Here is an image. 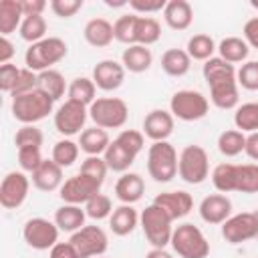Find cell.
Wrapping results in <instances>:
<instances>
[{
	"label": "cell",
	"instance_id": "cell-12",
	"mask_svg": "<svg viewBox=\"0 0 258 258\" xmlns=\"http://www.w3.org/2000/svg\"><path fill=\"white\" fill-rule=\"evenodd\" d=\"M101 181L85 175V173H77L69 179H64V183L60 185V200L64 204H75V206H81V204H87L91 198H95L97 194H101Z\"/></svg>",
	"mask_w": 258,
	"mask_h": 258
},
{
	"label": "cell",
	"instance_id": "cell-57",
	"mask_svg": "<svg viewBox=\"0 0 258 258\" xmlns=\"http://www.w3.org/2000/svg\"><path fill=\"white\" fill-rule=\"evenodd\" d=\"M244 153H246L252 161H258V131L246 135V147H244Z\"/></svg>",
	"mask_w": 258,
	"mask_h": 258
},
{
	"label": "cell",
	"instance_id": "cell-40",
	"mask_svg": "<svg viewBox=\"0 0 258 258\" xmlns=\"http://www.w3.org/2000/svg\"><path fill=\"white\" fill-rule=\"evenodd\" d=\"M18 30H20L22 40L34 44V42L46 38L44 36L46 34V20H44L42 14H38V16H24V20H22Z\"/></svg>",
	"mask_w": 258,
	"mask_h": 258
},
{
	"label": "cell",
	"instance_id": "cell-32",
	"mask_svg": "<svg viewBox=\"0 0 258 258\" xmlns=\"http://www.w3.org/2000/svg\"><path fill=\"white\" fill-rule=\"evenodd\" d=\"M38 89L42 93H46L54 101H58L64 95V91H69L64 77L58 71H54V69H48V71L38 73Z\"/></svg>",
	"mask_w": 258,
	"mask_h": 258
},
{
	"label": "cell",
	"instance_id": "cell-19",
	"mask_svg": "<svg viewBox=\"0 0 258 258\" xmlns=\"http://www.w3.org/2000/svg\"><path fill=\"white\" fill-rule=\"evenodd\" d=\"M232 216V202L226 194H210L200 204V218L206 224H224Z\"/></svg>",
	"mask_w": 258,
	"mask_h": 258
},
{
	"label": "cell",
	"instance_id": "cell-39",
	"mask_svg": "<svg viewBox=\"0 0 258 258\" xmlns=\"http://www.w3.org/2000/svg\"><path fill=\"white\" fill-rule=\"evenodd\" d=\"M236 191L258 194V163H244L236 167Z\"/></svg>",
	"mask_w": 258,
	"mask_h": 258
},
{
	"label": "cell",
	"instance_id": "cell-43",
	"mask_svg": "<svg viewBox=\"0 0 258 258\" xmlns=\"http://www.w3.org/2000/svg\"><path fill=\"white\" fill-rule=\"evenodd\" d=\"M85 212L91 220H105V218H111L113 214V202L109 196L105 194H97L95 198H91L87 204H85Z\"/></svg>",
	"mask_w": 258,
	"mask_h": 258
},
{
	"label": "cell",
	"instance_id": "cell-36",
	"mask_svg": "<svg viewBox=\"0 0 258 258\" xmlns=\"http://www.w3.org/2000/svg\"><path fill=\"white\" fill-rule=\"evenodd\" d=\"M244 147H246V133H242L238 129H226L218 137V149L226 157L240 155L244 151Z\"/></svg>",
	"mask_w": 258,
	"mask_h": 258
},
{
	"label": "cell",
	"instance_id": "cell-52",
	"mask_svg": "<svg viewBox=\"0 0 258 258\" xmlns=\"http://www.w3.org/2000/svg\"><path fill=\"white\" fill-rule=\"evenodd\" d=\"M165 0H129V6L139 12V14H153V12H163L165 8Z\"/></svg>",
	"mask_w": 258,
	"mask_h": 258
},
{
	"label": "cell",
	"instance_id": "cell-44",
	"mask_svg": "<svg viewBox=\"0 0 258 258\" xmlns=\"http://www.w3.org/2000/svg\"><path fill=\"white\" fill-rule=\"evenodd\" d=\"M44 141V135L38 127L34 125H22L16 135H14V145L16 149H22V147H40Z\"/></svg>",
	"mask_w": 258,
	"mask_h": 258
},
{
	"label": "cell",
	"instance_id": "cell-46",
	"mask_svg": "<svg viewBox=\"0 0 258 258\" xmlns=\"http://www.w3.org/2000/svg\"><path fill=\"white\" fill-rule=\"evenodd\" d=\"M107 171H109V167L101 155H87V159L81 163V173H85V175H89L101 183L105 181Z\"/></svg>",
	"mask_w": 258,
	"mask_h": 258
},
{
	"label": "cell",
	"instance_id": "cell-14",
	"mask_svg": "<svg viewBox=\"0 0 258 258\" xmlns=\"http://www.w3.org/2000/svg\"><path fill=\"white\" fill-rule=\"evenodd\" d=\"M222 236L228 244H242L258 238V218L254 212H242L230 216L222 224Z\"/></svg>",
	"mask_w": 258,
	"mask_h": 258
},
{
	"label": "cell",
	"instance_id": "cell-8",
	"mask_svg": "<svg viewBox=\"0 0 258 258\" xmlns=\"http://www.w3.org/2000/svg\"><path fill=\"white\" fill-rule=\"evenodd\" d=\"M177 175L191 185H200L210 175V159L202 145H185L179 153Z\"/></svg>",
	"mask_w": 258,
	"mask_h": 258
},
{
	"label": "cell",
	"instance_id": "cell-42",
	"mask_svg": "<svg viewBox=\"0 0 258 258\" xmlns=\"http://www.w3.org/2000/svg\"><path fill=\"white\" fill-rule=\"evenodd\" d=\"M135 22H137V14H123L115 20L113 24V34L115 40L131 46L135 44Z\"/></svg>",
	"mask_w": 258,
	"mask_h": 258
},
{
	"label": "cell",
	"instance_id": "cell-18",
	"mask_svg": "<svg viewBox=\"0 0 258 258\" xmlns=\"http://www.w3.org/2000/svg\"><path fill=\"white\" fill-rule=\"evenodd\" d=\"M175 117L165 109H153L143 119V135L155 141H167V137L173 133Z\"/></svg>",
	"mask_w": 258,
	"mask_h": 258
},
{
	"label": "cell",
	"instance_id": "cell-24",
	"mask_svg": "<svg viewBox=\"0 0 258 258\" xmlns=\"http://www.w3.org/2000/svg\"><path fill=\"white\" fill-rule=\"evenodd\" d=\"M137 224H139V214L129 204H121L119 208H115L109 218V228L115 236H129L137 228Z\"/></svg>",
	"mask_w": 258,
	"mask_h": 258
},
{
	"label": "cell",
	"instance_id": "cell-45",
	"mask_svg": "<svg viewBox=\"0 0 258 258\" xmlns=\"http://www.w3.org/2000/svg\"><path fill=\"white\" fill-rule=\"evenodd\" d=\"M238 87L246 89V91H258V60H246L238 73Z\"/></svg>",
	"mask_w": 258,
	"mask_h": 258
},
{
	"label": "cell",
	"instance_id": "cell-15",
	"mask_svg": "<svg viewBox=\"0 0 258 258\" xmlns=\"http://www.w3.org/2000/svg\"><path fill=\"white\" fill-rule=\"evenodd\" d=\"M30 189V179L24 171H10L0 183V204L6 210H16L24 204Z\"/></svg>",
	"mask_w": 258,
	"mask_h": 258
},
{
	"label": "cell",
	"instance_id": "cell-38",
	"mask_svg": "<svg viewBox=\"0 0 258 258\" xmlns=\"http://www.w3.org/2000/svg\"><path fill=\"white\" fill-rule=\"evenodd\" d=\"M236 163H220L212 171V183L220 194L236 191Z\"/></svg>",
	"mask_w": 258,
	"mask_h": 258
},
{
	"label": "cell",
	"instance_id": "cell-59",
	"mask_svg": "<svg viewBox=\"0 0 258 258\" xmlns=\"http://www.w3.org/2000/svg\"><path fill=\"white\" fill-rule=\"evenodd\" d=\"M250 4H252V8H256V10H258V0H252Z\"/></svg>",
	"mask_w": 258,
	"mask_h": 258
},
{
	"label": "cell",
	"instance_id": "cell-50",
	"mask_svg": "<svg viewBox=\"0 0 258 258\" xmlns=\"http://www.w3.org/2000/svg\"><path fill=\"white\" fill-rule=\"evenodd\" d=\"M18 77H20V69L16 64H12V62L0 64V89L4 93H8V95L12 93V89L16 87Z\"/></svg>",
	"mask_w": 258,
	"mask_h": 258
},
{
	"label": "cell",
	"instance_id": "cell-11",
	"mask_svg": "<svg viewBox=\"0 0 258 258\" xmlns=\"http://www.w3.org/2000/svg\"><path fill=\"white\" fill-rule=\"evenodd\" d=\"M69 242L75 246L79 258H97L103 256L109 248V238L99 226H83L81 230L71 234Z\"/></svg>",
	"mask_w": 258,
	"mask_h": 258
},
{
	"label": "cell",
	"instance_id": "cell-61",
	"mask_svg": "<svg viewBox=\"0 0 258 258\" xmlns=\"http://www.w3.org/2000/svg\"><path fill=\"white\" fill-rule=\"evenodd\" d=\"M97 258H105V256H97Z\"/></svg>",
	"mask_w": 258,
	"mask_h": 258
},
{
	"label": "cell",
	"instance_id": "cell-17",
	"mask_svg": "<svg viewBox=\"0 0 258 258\" xmlns=\"http://www.w3.org/2000/svg\"><path fill=\"white\" fill-rule=\"evenodd\" d=\"M125 81V67L117 60H99L93 69V83L101 91H117Z\"/></svg>",
	"mask_w": 258,
	"mask_h": 258
},
{
	"label": "cell",
	"instance_id": "cell-31",
	"mask_svg": "<svg viewBox=\"0 0 258 258\" xmlns=\"http://www.w3.org/2000/svg\"><path fill=\"white\" fill-rule=\"evenodd\" d=\"M218 52H220V58H224L230 64H236V62H244L248 58L250 46L240 36H226L218 44Z\"/></svg>",
	"mask_w": 258,
	"mask_h": 258
},
{
	"label": "cell",
	"instance_id": "cell-51",
	"mask_svg": "<svg viewBox=\"0 0 258 258\" xmlns=\"http://www.w3.org/2000/svg\"><path fill=\"white\" fill-rule=\"evenodd\" d=\"M81 8H83V0H52L50 2V10L58 18H71Z\"/></svg>",
	"mask_w": 258,
	"mask_h": 258
},
{
	"label": "cell",
	"instance_id": "cell-20",
	"mask_svg": "<svg viewBox=\"0 0 258 258\" xmlns=\"http://www.w3.org/2000/svg\"><path fill=\"white\" fill-rule=\"evenodd\" d=\"M62 183V167L52 159H42V163L32 171V185L40 191L60 189Z\"/></svg>",
	"mask_w": 258,
	"mask_h": 258
},
{
	"label": "cell",
	"instance_id": "cell-48",
	"mask_svg": "<svg viewBox=\"0 0 258 258\" xmlns=\"http://www.w3.org/2000/svg\"><path fill=\"white\" fill-rule=\"evenodd\" d=\"M115 139L123 147H127L133 155H139L141 149H143V145H145V135L141 131H137V129H123Z\"/></svg>",
	"mask_w": 258,
	"mask_h": 258
},
{
	"label": "cell",
	"instance_id": "cell-49",
	"mask_svg": "<svg viewBox=\"0 0 258 258\" xmlns=\"http://www.w3.org/2000/svg\"><path fill=\"white\" fill-rule=\"evenodd\" d=\"M40 163H42L40 147H22V149H18V165H20L22 171L32 173Z\"/></svg>",
	"mask_w": 258,
	"mask_h": 258
},
{
	"label": "cell",
	"instance_id": "cell-10",
	"mask_svg": "<svg viewBox=\"0 0 258 258\" xmlns=\"http://www.w3.org/2000/svg\"><path fill=\"white\" fill-rule=\"evenodd\" d=\"M87 117H89L87 105L73 101V99H67L54 113V129L69 139L77 133H83L81 129H85Z\"/></svg>",
	"mask_w": 258,
	"mask_h": 258
},
{
	"label": "cell",
	"instance_id": "cell-56",
	"mask_svg": "<svg viewBox=\"0 0 258 258\" xmlns=\"http://www.w3.org/2000/svg\"><path fill=\"white\" fill-rule=\"evenodd\" d=\"M14 56V44L8 40V36H0V64H8Z\"/></svg>",
	"mask_w": 258,
	"mask_h": 258
},
{
	"label": "cell",
	"instance_id": "cell-2",
	"mask_svg": "<svg viewBox=\"0 0 258 258\" xmlns=\"http://www.w3.org/2000/svg\"><path fill=\"white\" fill-rule=\"evenodd\" d=\"M67 52H69V46L62 38L46 36L26 48L24 62H26V69L34 73H42V71H48L52 64L60 62L67 56Z\"/></svg>",
	"mask_w": 258,
	"mask_h": 258
},
{
	"label": "cell",
	"instance_id": "cell-28",
	"mask_svg": "<svg viewBox=\"0 0 258 258\" xmlns=\"http://www.w3.org/2000/svg\"><path fill=\"white\" fill-rule=\"evenodd\" d=\"M24 20L22 2L20 0H0V34L8 36L16 28H20Z\"/></svg>",
	"mask_w": 258,
	"mask_h": 258
},
{
	"label": "cell",
	"instance_id": "cell-5",
	"mask_svg": "<svg viewBox=\"0 0 258 258\" xmlns=\"http://www.w3.org/2000/svg\"><path fill=\"white\" fill-rule=\"evenodd\" d=\"M169 244L179 258H206L210 254V242L204 232L189 222L173 228Z\"/></svg>",
	"mask_w": 258,
	"mask_h": 258
},
{
	"label": "cell",
	"instance_id": "cell-29",
	"mask_svg": "<svg viewBox=\"0 0 258 258\" xmlns=\"http://www.w3.org/2000/svg\"><path fill=\"white\" fill-rule=\"evenodd\" d=\"M135 157H137V155H133V153H131L127 147H123L117 139H113V141L109 143L107 151L103 153V159H105L107 167H109L111 171H117V173H125V171L133 165Z\"/></svg>",
	"mask_w": 258,
	"mask_h": 258
},
{
	"label": "cell",
	"instance_id": "cell-34",
	"mask_svg": "<svg viewBox=\"0 0 258 258\" xmlns=\"http://www.w3.org/2000/svg\"><path fill=\"white\" fill-rule=\"evenodd\" d=\"M234 125L242 133H256L258 131V103H242L236 107Z\"/></svg>",
	"mask_w": 258,
	"mask_h": 258
},
{
	"label": "cell",
	"instance_id": "cell-25",
	"mask_svg": "<svg viewBox=\"0 0 258 258\" xmlns=\"http://www.w3.org/2000/svg\"><path fill=\"white\" fill-rule=\"evenodd\" d=\"M153 62V54L143 44H131L121 54V64L129 73H145Z\"/></svg>",
	"mask_w": 258,
	"mask_h": 258
},
{
	"label": "cell",
	"instance_id": "cell-3",
	"mask_svg": "<svg viewBox=\"0 0 258 258\" xmlns=\"http://www.w3.org/2000/svg\"><path fill=\"white\" fill-rule=\"evenodd\" d=\"M54 99H50L40 89H34L26 95L12 99V117L22 125H34L52 113Z\"/></svg>",
	"mask_w": 258,
	"mask_h": 258
},
{
	"label": "cell",
	"instance_id": "cell-16",
	"mask_svg": "<svg viewBox=\"0 0 258 258\" xmlns=\"http://www.w3.org/2000/svg\"><path fill=\"white\" fill-rule=\"evenodd\" d=\"M153 204L157 208H161L171 220H181L194 210V198L183 189L161 191V194L155 196Z\"/></svg>",
	"mask_w": 258,
	"mask_h": 258
},
{
	"label": "cell",
	"instance_id": "cell-27",
	"mask_svg": "<svg viewBox=\"0 0 258 258\" xmlns=\"http://www.w3.org/2000/svg\"><path fill=\"white\" fill-rule=\"evenodd\" d=\"M85 218H87V212L75 204H64L54 212V224L58 226V230L71 232V234H75L85 226Z\"/></svg>",
	"mask_w": 258,
	"mask_h": 258
},
{
	"label": "cell",
	"instance_id": "cell-9",
	"mask_svg": "<svg viewBox=\"0 0 258 258\" xmlns=\"http://www.w3.org/2000/svg\"><path fill=\"white\" fill-rule=\"evenodd\" d=\"M210 103L200 91L183 89L173 93L169 101V113L181 121H200L208 115Z\"/></svg>",
	"mask_w": 258,
	"mask_h": 258
},
{
	"label": "cell",
	"instance_id": "cell-13",
	"mask_svg": "<svg viewBox=\"0 0 258 258\" xmlns=\"http://www.w3.org/2000/svg\"><path fill=\"white\" fill-rule=\"evenodd\" d=\"M58 226L46 218H30L22 228L24 242L34 250H50L58 242Z\"/></svg>",
	"mask_w": 258,
	"mask_h": 258
},
{
	"label": "cell",
	"instance_id": "cell-47",
	"mask_svg": "<svg viewBox=\"0 0 258 258\" xmlns=\"http://www.w3.org/2000/svg\"><path fill=\"white\" fill-rule=\"evenodd\" d=\"M38 89V73L30 71V69H20V77L16 81V87L12 89L10 97H20V95H26L30 91Z\"/></svg>",
	"mask_w": 258,
	"mask_h": 258
},
{
	"label": "cell",
	"instance_id": "cell-22",
	"mask_svg": "<svg viewBox=\"0 0 258 258\" xmlns=\"http://www.w3.org/2000/svg\"><path fill=\"white\" fill-rule=\"evenodd\" d=\"M163 20L173 30H185L194 20V8L187 0H169L163 8Z\"/></svg>",
	"mask_w": 258,
	"mask_h": 258
},
{
	"label": "cell",
	"instance_id": "cell-7",
	"mask_svg": "<svg viewBox=\"0 0 258 258\" xmlns=\"http://www.w3.org/2000/svg\"><path fill=\"white\" fill-rule=\"evenodd\" d=\"M171 222L173 220L155 204H149L139 216L141 230L153 248H165L171 242V234H173Z\"/></svg>",
	"mask_w": 258,
	"mask_h": 258
},
{
	"label": "cell",
	"instance_id": "cell-4",
	"mask_svg": "<svg viewBox=\"0 0 258 258\" xmlns=\"http://www.w3.org/2000/svg\"><path fill=\"white\" fill-rule=\"evenodd\" d=\"M177 151L169 141H155L147 151V171L157 183H167L177 175Z\"/></svg>",
	"mask_w": 258,
	"mask_h": 258
},
{
	"label": "cell",
	"instance_id": "cell-1",
	"mask_svg": "<svg viewBox=\"0 0 258 258\" xmlns=\"http://www.w3.org/2000/svg\"><path fill=\"white\" fill-rule=\"evenodd\" d=\"M236 69L234 64L226 62L220 56H212L210 60L204 62L202 75L204 81L210 87V99L218 109H236L240 101L238 93V79H236Z\"/></svg>",
	"mask_w": 258,
	"mask_h": 258
},
{
	"label": "cell",
	"instance_id": "cell-37",
	"mask_svg": "<svg viewBox=\"0 0 258 258\" xmlns=\"http://www.w3.org/2000/svg\"><path fill=\"white\" fill-rule=\"evenodd\" d=\"M67 93H69V99L79 101V103L91 107L93 101L97 99V97H95V93H97V85H95L93 79H89V77H77V79L71 81Z\"/></svg>",
	"mask_w": 258,
	"mask_h": 258
},
{
	"label": "cell",
	"instance_id": "cell-53",
	"mask_svg": "<svg viewBox=\"0 0 258 258\" xmlns=\"http://www.w3.org/2000/svg\"><path fill=\"white\" fill-rule=\"evenodd\" d=\"M48 258H79V254H77V250L71 242H56L50 248Z\"/></svg>",
	"mask_w": 258,
	"mask_h": 258
},
{
	"label": "cell",
	"instance_id": "cell-23",
	"mask_svg": "<svg viewBox=\"0 0 258 258\" xmlns=\"http://www.w3.org/2000/svg\"><path fill=\"white\" fill-rule=\"evenodd\" d=\"M85 40L95 48H105L113 42V24L107 18H91L83 28Z\"/></svg>",
	"mask_w": 258,
	"mask_h": 258
},
{
	"label": "cell",
	"instance_id": "cell-55",
	"mask_svg": "<svg viewBox=\"0 0 258 258\" xmlns=\"http://www.w3.org/2000/svg\"><path fill=\"white\" fill-rule=\"evenodd\" d=\"M22 2V12L24 16H38L44 12V8L48 6L44 0H20Z\"/></svg>",
	"mask_w": 258,
	"mask_h": 258
},
{
	"label": "cell",
	"instance_id": "cell-26",
	"mask_svg": "<svg viewBox=\"0 0 258 258\" xmlns=\"http://www.w3.org/2000/svg\"><path fill=\"white\" fill-rule=\"evenodd\" d=\"M109 143H111V139H109L107 129H101L97 125L89 127V129H83V133L79 137V147L87 155H103L107 151Z\"/></svg>",
	"mask_w": 258,
	"mask_h": 258
},
{
	"label": "cell",
	"instance_id": "cell-35",
	"mask_svg": "<svg viewBox=\"0 0 258 258\" xmlns=\"http://www.w3.org/2000/svg\"><path fill=\"white\" fill-rule=\"evenodd\" d=\"M216 48H218V46H216L214 38H212L210 34L200 32V34H194V36L187 40L185 52L189 54V58H194V60H204V62H206V60L212 58V54H214Z\"/></svg>",
	"mask_w": 258,
	"mask_h": 258
},
{
	"label": "cell",
	"instance_id": "cell-58",
	"mask_svg": "<svg viewBox=\"0 0 258 258\" xmlns=\"http://www.w3.org/2000/svg\"><path fill=\"white\" fill-rule=\"evenodd\" d=\"M145 258H173L165 248H151Z\"/></svg>",
	"mask_w": 258,
	"mask_h": 258
},
{
	"label": "cell",
	"instance_id": "cell-30",
	"mask_svg": "<svg viewBox=\"0 0 258 258\" xmlns=\"http://www.w3.org/2000/svg\"><path fill=\"white\" fill-rule=\"evenodd\" d=\"M191 67V58L183 48H169L161 54V69L169 77H183Z\"/></svg>",
	"mask_w": 258,
	"mask_h": 258
},
{
	"label": "cell",
	"instance_id": "cell-60",
	"mask_svg": "<svg viewBox=\"0 0 258 258\" xmlns=\"http://www.w3.org/2000/svg\"><path fill=\"white\" fill-rule=\"evenodd\" d=\"M254 214H256V218H258V210H256V212H254Z\"/></svg>",
	"mask_w": 258,
	"mask_h": 258
},
{
	"label": "cell",
	"instance_id": "cell-21",
	"mask_svg": "<svg viewBox=\"0 0 258 258\" xmlns=\"http://www.w3.org/2000/svg\"><path fill=\"white\" fill-rule=\"evenodd\" d=\"M145 194V181L139 173L135 171H125L121 173V177L115 183V196L121 204H129L133 206L135 202H139Z\"/></svg>",
	"mask_w": 258,
	"mask_h": 258
},
{
	"label": "cell",
	"instance_id": "cell-41",
	"mask_svg": "<svg viewBox=\"0 0 258 258\" xmlns=\"http://www.w3.org/2000/svg\"><path fill=\"white\" fill-rule=\"evenodd\" d=\"M79 151H81L79 143H75L73 139H60V141L54 143L50 159L54 163H58L60 167H71L79 159Z\"/></svg>",
	"mask_w": 258,
	"mask_h": 258
},
{
	"label": "cell",
	"instance_id": "cell-6",
	"mask_svg": "<svg viewBox=\"0 0 258 258\" xmlns=\"http://www.w3.org/2000/svg\"><path fill=\"white\" fill-rule=\"evenodd\" d=\"M89 117L101 129H121L127 123L129 107L119 97H99L89 107Z\"/></svg>",
	"mask_w": 258,
	"mask_h": 258
},
{
	"label": "cell",
	"instance_id": "cell-54",
	"mask_svg": "<svg viewBox=\"0 0 258 258\" xmlns=\"http://www.w3.org/2000/svg\"><path fill=\"white\" fill-rule=\"evenodd\" d=\"M242 32H244V40L248 42V46L258 48V16H254V18L246 20V24H244Z\"/></svg>",
	"mask_w": 258,
	"mask_h": 258
},
{
	"label": "cell",
	"instance_id": "cell-33",
	"mask_svg": "<svg viewBox=\"0 0 258 258\" xmlns=\"http://www.w3.org/2000/svg\"><path fill=\"white\" fill-rule=\"evenodd\" d=\"M161 36V26L155 18L151 16H139L137 14V22H135V44H155Z\"/></svg>",
	"mask_w": 258,
	"mask_h": 258
}]
</instances>
